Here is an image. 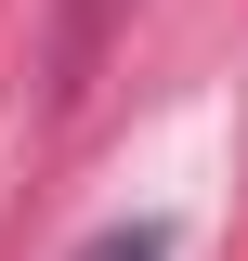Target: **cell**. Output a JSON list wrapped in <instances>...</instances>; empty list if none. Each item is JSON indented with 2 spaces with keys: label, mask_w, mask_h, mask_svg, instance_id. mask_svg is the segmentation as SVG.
Listing matches in <instances>:
<instances>
[{
  "label": "cell",
  "mask_w": 248,
  "mask_h": 261,
  "mask_svg": "<svg viewBox=\"0 0 248 261\" xmlns=\"http://www.w3.org/2000/svg\"><path fill=\"white\" fill-rule=\"evenodd\" d=\"M79 261H170V222H118V235H92Z\"/></svg>",
  "instance_id": "cell-1"
}]
</instances>
